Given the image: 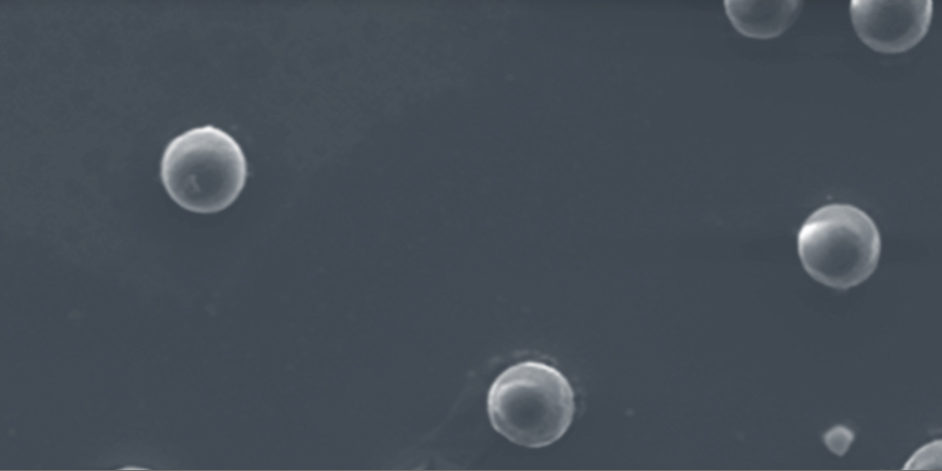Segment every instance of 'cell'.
<instances>
[{
  "instance_id": "cell-7",
  "label": "cell",
  "mask_w": 942,
  "mask_h": 471,
  "mask_svg": "<svg viewBox=\"0 0 942 471\" xmlns=\"http://www.w3.org/2000/svg\"><path fill=\"white\" fill-rule=\"evenodd\" d=\"M936 445L934 443L925 446L917 451L914 457L912 458L914 464H910L909 467H916L914 469H927L935 465V461L932 460L935 458Z\"/></svg>"
},
{
  "instance_id": "cell-1",
  "label": "cell",
  "mask_w": 942,
  "mask_h": 471,
  "mask_svg": "<svg viewBox=\"0 0 942 471\" xmlns=\"http://www.w3.org/2000/svg\"><path fill=\"white\" fill-rule=\"evenodd\" d=\"M575 393L555 367L523 361L506 368L491 384L487 411L493 428L509 441L548 446L568 430L575 414Z\"/></svg>"
},
{
  "instance_id": "cell-5",
  "label": "cell",
  "mask_w": 942,
  "mask_h": 471,
  "mask_svg": "<svg viewBox=\"0 0 942 471\" xmlns=\"http://www.w3.org/2000/svg\"><path fill=\"white\" fill-rule=\"evenodd\" d=\"M725 13L741 35L754 39L780 36L796 20L802 1L724 0Z\"/></svg>"
},
{
  "instance_id": "cell-2",
  "label": "cell",
  "mask_w": 942,
  "mask_h": 471,
  "mask_svg": "<svg viewBox=\"0 0 942 471\" xmlns=\"http://www.w3.org/2000/svg\"><path fill=\"white\" fill-rule=\"evenodd\" d=\"M247 175V161L238 142L210 124L173 138L160 163V177L171 199L201 214L230 206L243 190Z\"/></svg>"
},
{
  "instance_id": "cell-3",
  "label": "cell",
  "mask_w": 942,
  "mask_h": 471,
  "mask_svg": "<svg viewBox=\"0 0 942 471\" xmlns=\"http://www.w3.org/2000/svg\"><path fill=\"white\" fill-rule=\"evenodd\" d=\"M798 255L816 281L837 290L857 286L875 271L881 237L873 219L851 204L815 210L797 234Z\"/></svg>"
},
{
  "instance_id": "cell-6",
  "label": "cell",
  "mask_w": 942,
  "mask_h": 471,
  "mask_svg": "<svg viewBox=\"0 0 942 471\" xmlns=\"http://www.w3.org/2000/svg\"><path fill=\"white\" fill-rule=\"evenodd\" d=\"M854 440V433L845 426H835L824 435V442L830 451L842 456Z\"/></svg>"
},
{
  "instance_id": "cell-4",
  "label": "cell",
  "mask_w": 942,
  "mask_h": 471,
  "mask_svg": "<svg viewBox=\"0 0 942 471\" xmlns=\"http://www.w3.org/2000/svg\"><path fill=\"white\" fill-rule=\"evenodd\" d=\"M933 2L852 0L850 16L859 39L884 54L906 52L927 34Z\"/></svg>"
}]
</instances>
